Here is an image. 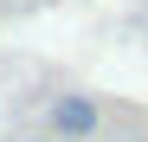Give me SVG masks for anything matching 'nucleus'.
Masks as SVG:
<instances>
[{
  "mask_svg": "<svg viewBox=\"0 0 148 142\" xmlns=\"http://www.w3.org/2000/svg\"><path fill=\"white\" fill-rule=\"evenodd\" d=\"M97 123H103V110H97V97H52V110H45V136H58V142H84L97 136Z\"/></svg>",
  "mask_w": 148,
  "mask_h": 142,
  "instance_id": "f257e3e1",
  "label": "nucleus"
},
{
  "mask_svg": "<svg viewBox=\"0 0 148 142\" xmlns=\"http://www.w3.org/2000/svg\"><path fill=\"white\" fill-rule=\"evenodd\" d=\"M32 142H58V136H32Z\"/></svg>",
  "mask_w": 148,
  "mask_h": 142,
  "instance_id": "f03ea898",
  "label": "nucleus"
}]
</instances>
